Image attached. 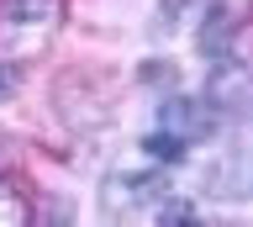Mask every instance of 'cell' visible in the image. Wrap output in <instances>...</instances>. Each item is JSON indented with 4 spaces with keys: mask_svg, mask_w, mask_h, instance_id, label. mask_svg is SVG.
Masks as SVG:
<instances>
[{
    "mask_svg": "<svg viewBox=\"0 0 253 227\" xmlns=\"http://www.w3.org/2000/svg\"><path fill=\"white\" fill-rule=\"evenodd\" d=\"M63 21V0H5L0 5V37L11 43L16 58H27L58 32Z\"/></svg>",
    "mask_w": 253,
    "mask_h": 227,
    "instance_id": "obj_1",
    "label": "cell"
},
{
    "mask_svg": "<svg viewBox=\"0 0 253 227\" xmlns=\"http://www.w3.org/2000/svg\"><path fill=\"white\" fill-rule=\"evenodd\" d=\"M164 190V175H153V169H116V175L106 180V190H100V201H106V217H122V211H132V206H142L148 195H158Z\"/></svg>",
    "mask_w": 253,
    "mask_h": 227,
    "instance_id": "obj_2",
    "label": "cell"
},
{
    "mask_svg": "<svg viewBox=\"0 0 253 227\" xmlns=\"http://www.w3.org/2000/svg\"><path fill=\"white\" fill-rule=\"evenodd\" d=\"M243 100H248V69L227 53V58H216V64H211L206 106H211V111H243Z\"/></svg>",
    "mask_w": 253,
    "mask_h": 227,
    "instance_id": "obj_3",
    "label": "cell"
},
{
    "mask_svg": "<svg viewBox=\"0 0 253 227\" xmlns=\"http://www.w3.org/2000/svg\"><path fill=\"white\" fill-rule=\"evenodd\" d=\"M211 116H216V111H206V106H195V100H179V95H174V100H164V106H158V127L190 143L195 132L211 127Z\"/></svg>",
    "mask_w": 253,
    "mask_h": 227,
    "instance_id": "obj_4",
    "label": "cell"
},
{
    "mask_svg": "<svg viewBox=\"0 0 253 227\" xmlns=\"http://www.w3.org/2000/svg\"><path fill=\"white\" fill-rule=\"evenodd\" d=\"M201 53L216 64V58H227L232 53V16H227V5H211L201 21Z\"/></svg>",
    "mask_w": 253,
    "mask_h": 227,
    "instance_id": "obj_5",
    "label": "cell"
},
{
    "mask_svg": "<svg viewBox=\"0 0 253 227\" xmlns=\"http://www.w3.org/2000/svg\"><path fill=\"white\" fill-rule=\"evenodd\" d=\"M27 222H32V201L11 180H0V227H27Z\"/></svg>",
    "mask_w": 253,
    "mask_h": 227,
    "instance_id": "obj_6",
    "label": "cell"
},
{
    "mask_svg": "<svg viewBox=\"0 0 253 227\" xmlns=\"http://www.w3.org/2000/svg\"><path fill=\"white\" fill-rule=\"evenodd\" d=\"M148 159H164V164H179L185 159V137H174V132H153L148 143H142Z\"/></svg>",
    "mask_w": 253,
    "mask_h": 227,
    "instance_id": "obj_7",
    "label": "cell"
},
{
    "mask_svg": "<svg viewBox=\"0 0 253 227\" xmlns=\"http://www.w3.org/2000/svg\"><path fill=\"white\" fill-rule=\"evenodd\" d=\"M190 0H164V5H158V32H174V27H179V11H185Z\"/></svg>",
    "mask_w": 253,
    "mask_h": 227,
    "instance_id": "obj_8",
    "label": "cell"
},
{
    "mask_svg": "<svg viewBox=\"0 0 253 227\" xmlns=\"http://www.w3.org/2000/svg\"><path fill=\"white\" fill-rule=\"evenodd\" d=\"M11 90H16V74H11V69H0V95H11Z\"/></svg>",
    "mask_w": 253,
    "mask_h": 227,
    "instance_id": "obj_9",
    "label": "cell"
}]
</instances>
